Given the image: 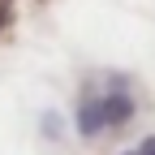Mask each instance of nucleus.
Listing matches in <instances>:
<instances>
[{
    "label": "nucleus",
    "instance_id": "1",
    "mask_svg": "<svg viewBox=\"0 0 155 155\" xmlns=\"http://www.w3.org/2000/svg\"><path fill=\"white\" fill-rule=\"evenodd\" d=\"M134 116V99L125 91H108V95H86L82 108H78V125H82V134L91 138L95 129H104V125H121Z\"/></svg>",
    "mask_w": 155,
    "mask_h": 155
},
{
    "label": "nucleus",
    "instance_id": "3",
    "mask_svg": "<svg viewBox=\"0 0 155 155\" xmlns=\"http://www.w3.org/2000/svg\"><path fill=\"white\" fill-rule=\"evenodd\" d=\"M5 13H9V0H0V22H5Z\"/></svg>",
    "mask_w": 155,
    "mask_h": 155
},
{
    "label": "nucleus",
    "instance_id": "4",
    "mask_svg": "<svg viewBox=\"0 0 155 155\" xmlns=\"http://www.w3.org/2000/svg\"><path fill=\"white\" fill-rule=\"evenodd\" d=\"M125 155H138V151H125Z\"/></svg>",
    "mask_w": 155,
    "mask_h": 155
},
{
    "label": "nucleus",
    "instance_id": "2",
    "mask_svg": "<svg viewBox=\"0 0 155 155\" xmlns=\"http://www.w3.org/2000/svg\"><path fill=\"white\" fill-rule=\"evenodd\" d=\"M138 155H155V138H147V142L138 147Z\"/></svg>",
    "mask_w": 155,
    "mask_h": 155
}]
</instances>
